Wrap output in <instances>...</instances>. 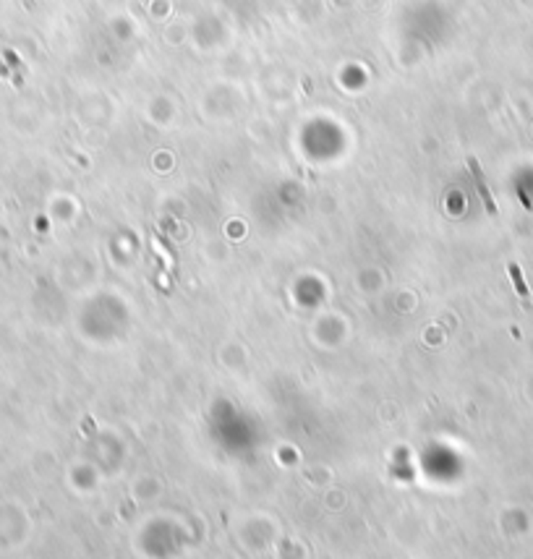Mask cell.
I'll return each instance as SVG.
<instances>
[{
  "mask_svg": "<svg viewBox=\"0 0 533 559\" xmlns=\"http://www.w3.org/2000/svg\"><path fill=\"white\" fill-rule=\"evenodd\" d=\"M468 167H471V173H474V180H476V186H478V193H481V199H484V204H486V212L497 214V204H494V199H492V191H489V186H486L484 173H481L478 160H476V157H468Z\"/></svg>",
  "mask_w": 533,
  "mask_h": 559,
  "instance_id": "6da1fadb",
  "label": "cell"
},
{
  "mask_svg": "<svg viewBox=\"0 0 533 559\" xmlns=\"http://www.w3.org/2000/svg\"><path fill=\"white\" fill-rule=\"evenodd\" d=\"M509 274H512L515 287H518V293H521L523 301H525V306H528V287H525V283H523V274H521V269H518V264H509Z\"/></svg>",
  "mask_w": 533,
  "mask_h": 559,
  "instance_id": "7a4b0ae2",
  "label": "cell"
}]
</instances>
